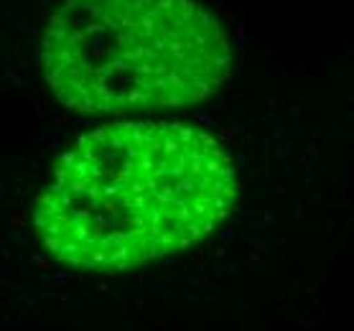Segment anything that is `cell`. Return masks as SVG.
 <instances>
[{"label":"cell","mask_w":354,"mask_h":331,"mask_svg":"<svg viewBox=\"0 0 354 331\" xmlns=\"http://www.w3.org/2000/svg\"><path fill=\"white\" fill-rule=\"evenodd\" d=\"M51 95L84 115L196 105L230 77V41L194 0H62L41 36Z\"/></svg>","instance_id":"2"},{"label":"cell","mask_w":354,"mask_h":331,"mask_svg":"<svg viewBox=\"0 0 354 331\" xmlns=\"http://www.w3.org/2000/svg\"><path fill=\"white\" fill-rule=\"evenodd\" d=\"M234 202L232 155L207 130L120 120L84 133L59 158L33 222L54 260L110 273L194 247Z\"/></svg>","instance_id":"1"}]
</instances>
